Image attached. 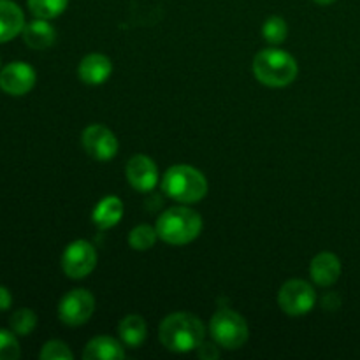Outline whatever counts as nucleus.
Masks as SVG:
<instances>
[{"instance_id": "obj_1", "label": "nucleus", "mask_w": 360, "mask_h": 360, "mask_svg": "<svg viewBox=\"0 0 360 360\" xmlns=\"http://www.w3.org/2000/svg\"><path fill=\"white\" fill-rule=\"evenodd\" d=\"M158 336L167 350L188 354L200 347L206 336V327L192 313H172L160 323Z\"/></svg>"}, {"instance_id": "obj_2", "label": "nucleus", "mask_w": 360, "mask_h": 360, "mask_svg": "<svg viewBox=\"0 0 360 360\" xmlns=\"http://www.w3.org/2000/svg\"><path fill=\"white\" fill-rule=\"evenodd\" d=\"M155 229L158 232V238L167 245H188L199 238L202 231V218L192 207L174 206L160 214Z\"/></svg>"}, {"instance_id": "obj_3", "label": "nucleus", "mask_w": 360, "mask_h": 360, "mask_svg": "<svg viewBox=\"0 0 360 360\" xmlns=\"http://www.w3.org/2000/svg\"><path fill=\"white\" fill-rule=\"evenodd\" d=\"M299 67L290 53L278 48L262 49L253 58V74L259 83L269 88H283L294 83Z\"/></svg>"}, {"instance_id": "obj_4", "label": "nucleus", "mask_w": 360, "mask_h": 360, "mask_svg": "<svg viewBox=\"0 0 360 360\" xmlns=\"http://www.w3.org/2000/svg\"><path fill=\"white\" fill-rule=\"evenodd\" d=\"M165 195L181 204L199 202L207 193V179L192 165H172L162 178Z\"/></svg>"}, {"instance_id": "obj_5", "label": "nucleus", "mask_w": 360, "mask_h": 360, "mask_svg": "<svg viewBox=\"0 0 360 360\" xmlns=\"http://www.w3.org/2000/svg\"><path fill=\"white\" fill-rule=\"evenodd\" d=\"M210 333L214 343L225 350H238L250 338L246 320L232 309H220L214 313L210 323Z\"/></svg>"}, {"instance_id": "obj_6", "label": "nucleus", "mask_w": 360, "mask_h": 360, "mask_svg": "<svg viewBox=\"0 0 360 360\" xmlns=\"http://www.w3.org/2000/svg\"><path fill=\"white\" fill-rule=\"evenodd\" d=\"M278 304L287 315L302 316L316 304V292L308 281L290 280L278 292Z\"/></svg>"}, {"instance_id": "obj_7", "label": "nucleus", "mask_w": 360, "mask_h": 360, "mask_svg": "<svg viewBox=\"0 0 360 360\" xmlns=\"http://www.w3.org/2000/svg\"><path fill=\"white\" fill-rule=\"evenodd\" d=\"M97 266V252L84 239L70 243L62 255V269L72 280H81L94 273Z\"/></svg>"}, {"instance_id": "obj_8", "label": "nucleus", "mask_w": 360, "mask_h": 360, "mask_svg": "<svg viewBox=\"0 0 360 360\" xmlns=\"http://www.w3.org/2000/svg\"><path fill=\"white\" fill-rule=\"evenodd\" d=\"M95 311L94 295L83 288L70 290L62 297L58 304V316L65 326L79 327L91 319Z\"/></svg>"}, {"instance_id": "obj_9", "label": "nucleus", "mask_w": 360, "mask_h": 360, "mask_svg": "<svg viewBox=\"0 0 360 360\" xmlns=\"http://www.w3.org/2000/svg\"><path fill=\"white\" fill-rule=\"evenodd\" d=\"M81 144L91 158L108 162L118 153V139L109 129L102 125H90L81 134Z\"/></svg>"}, {"instance_id": "obj_10", "label": "nucleus", "mask_w": 360, "mask_h": 360, "mask_svg": "<svg viewBox=\"0 0 360 360\" xmlns=\"http://www.w3.org/2000/svg\"><path fill=\"white\" fill-rule=\"evenodd\" d=\"M37 74L27 62H11L0 70V88L7 95L21 97L35 86Z\"/></svg>"}, {"instance_id": "obj_11", "label": "nucleus", "mask_w": 360, "mask_h": 360, "mask_svg": "<svg viewBox=\"0 0 360 360\" xmlns=\"http://www.w3.org/2000/svg\"><path fill=\"white\" fill-rule=\"evenodd\" d=\"M127 179L137 192H150L158 181V169L155 162L146 155H136L125 167Z\"/></svg>"}, {"instance_id": "obj_12", "label": "nucleus", "mask_w": 360, "mask_h": 360, "mask_svg": "<svg viewBox=\"0 0 360 360\" xmlns=\"http://www.w3.org/2000/svg\"><path fill=\"white\" fill-rule=\"evenodd\" d=\"M112 72L111 60L101 53H91L81 60L77 67V76L86 84H102Z\"/></svg>"}, {"instance_id": "obj_13", "label": "nucleus", "mask_w": 360, "mask_h": 360, "mask_svg": "<svg viewBox=\"0 0 360 360\" xmlns=\"http://www.w3.org/2000/svg\"><path fill=\"white\" fill-rule=\"evenodd\" d=\"M309 274L311 280L320 287H330L336 283L341 276V262L334 253L323 252L319 253L315 259L311 260L309 266Z\"/></svg>"}, {"instance_id": "obj_14", "label": "nucleus", "mask_w": 360, "mask_h": 360, "mask_svg": "<svg viewBox=\"0 0 360 360\" xmlns=\"http://www.w3.org/2000/svg\"><path fill=\"white\" fill-rule=\"evenodd\" d=\"M25 14L13 0H0V44L13 41L23 32Z\"/></svg>"}, {"instance_id": "obj_15", "label": "nucleus", "mask_w": 360, "mask_h": 360, "mask_svg": "<svg viewBox=\"0 0 360 360\" xmlns=\"http://www.w3.org/2000/svg\"><path fill=\"white\" fill-rule=\"evenodd\" d=\"M21 34H23L25 44L32 49H37V51L53 46L56 39L55 28L48 23V20H41V18L32 20L30 23H25Z\"/></svg>"}, {"instance_id": "obj_16", "label": "nucleus", "mask_w": 360, "mask_h": 360, "mask_svg": "<svg viewBox=\"0 0 360 360\" xmlns=\"http://www.w3.org/2000/svg\"><path fill=\"white\" fill-rule=\"evenodd\" d=\"M84 360H122L125 359L123 343L109 336L94 338L83 350Z\"/></svg>"}, {"instance_id": "obj_17", "label": "nucleus", "mask_w": 360, "mask_h": 360, "mask_svg": "<svg viewBox=\"0 0 360 360\" xmlns=\"http://www.w3.org/2000/svg\"><path fill=\"white\" fill-rule=\"evenodd\" d=\"M123 217V202L115 195L104 197L101 202L95 206L94 213H91V220L98 229L105 231L115 225L120 224Z\"/></svg>"}, {"instance_id": "obj_18", "label": "nucleus", "mask_w": 360, "mask_h": 360, "mask_svg": "<svg viewBox=\"0 0 360 360\" xmlns=\"http://www.w3.org/2000/svg\"><path fill=\"white\" fill-rule=\"evenodd\" d=\"M120 340L129 348H139L146 341L148 327L143 316L129 315L120 322L118 326Z\"/></svg>"}, {"instance_id": "obj_19", "label": "nucleus", "mask_w": 360, "mask_h": 360, "mask_svg": "<svg viewBox=\"0 0 360 360\" xmlns=\"http://www.w3.org/2000/svg\"><path fill=\"white\" fill-rule=\"evenodd\" d=\"M69 0H28V9L35 18L53 20L67 9Z\"/></svg>"}, {"instance_id": "obj_20", "label": "nucleus", "mask_w": 360, "mask_h": 360, "mask_svg": "<svg viewBox=\"0 0 360 360\" xmlns=\"http://www.w3.org/2000/svg\"><path fill=\"white\" fill-rule=\"evenodd\" d=\"M157 229H153L151 225H137V227H134L130 231L129 245L136 252H146V250L153 248V245L157 243Z\"/></svg>"}, {"instance_id": "obj_21", "label": "nucleus", "mask_w": 360, "mask_h": 360, "mask_svg": "<svg viewBox=\"0 0 360 360\" xmlns=\"http://www.w3.org/2000/svg\"><path fill=\"white\" fill-rule=\"evenodd\" d=\"M9 326L11 330L16 336H28L35 329V326H37V315L32 309L21 308L13 313V316L9 320Z\"/></svg>"}, {"instance_id": "obj_22", "label": "nucleus", "mask_w": 360, "mask_h": 360, "mask_svg": "<svg viewBox=\"0 0 360 360\" xmlns=\"http://www.w3.org/2000/svg\"><path fill=\"white\" fill-rule=\"evenodd\" d=\"M262 35L269 44H281L288 35L287 21L280 16H271L264 21Z\"/></svg>"}, {"instance_id": "obj_23", "label": "nucleus", "mask_w": 360, "mask_h": 360, "mask_svg": "<svg viewBox=\"0 0 360 360\" xmlns=\"http://www.w3.org/2000/svg\"><path fill=\"white\" fill-rule=\"evenodd\" d=\"M39 359L42 360H72L74 355L70 352L69 345L63 343V341L53 340L48 341V343L42 347L41 354H39Z\"/></svg>"}, {"instance_id": "obj_24", "label": "nucleus", "mask_w": 360, "mask_h": 360, "mask_svg": "<svg viewBox=\"0 0 360 360\" xmlns=\"http://www.w3.org/2000/svg\"><path fill=\"white\" fill-rule=\"evenodd\" d=\"M21 348L16 340V334L6 329H0V360L20 359Z\"/></svg>"}, {"instance_id": "obj_25", "label": "nucleus", "mask_w": 360, "mask_h": 360, "mask_svg": "<svg viewBox=\"0 0 360 360\" xmlns=\"http://www.w3.org/2000/svg\"><path fill=\"white\" fill-rule=\"evenodd\" d=\"M197 354L204 360H214L220 357V350H218L217 343H210V341H202L200 347L197 348Z\"/></svg>"}, {"instance_id": "obj_26", "label": "nucleus", "mask_w": 360, "mask_h": 360, "mask_svg": "<svg viewBox=\"0 0 360 360\" xmlns=\"http://www.w3.org/2000/svg\"><path fill=\"white\" fill-rule=\"evenodd\" d=\"M11 304H13V295H11V292L7 290L6 287H2V285H0V311H6V309H9Z\"/></svg>"}, {"instance_id": "obj_27", "label": "nucleus", "mask_w": 360, "mask_h": 360, "mask_svg": "<svg viewBox=\"0 0 360 360\" xmlns=\"http://www.w3.org/2000/svg\"><path fill=\"white\" fill-rule=\"evenodd\" d=\"M316 4H320V6H329V4H333L334 0H315Z\"/></svg>"}]
</instances>
